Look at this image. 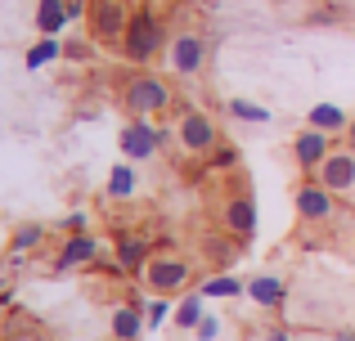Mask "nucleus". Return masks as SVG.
I'll return each mask as SVG.
<instances>
[{
  "instance_id": "obj_6",
  "label": "nucleus",
  "mask_w": 355,
  "mask_h": 341,
  "mask_svg": "<svg viewBox=\"0 0 355 341\" xmlns=\"http://www.w3.org/2000/svg\"><path fill=\"white\" fill-rule=\"evenodd\" d=\"M202 59H207V45H202V36L184 32L171 41V68L180 72V77H193V72L202 68Z\"/></svg>"
},
{
  "instance_id": "obj_13",
  "label": "nucleus",
  "mask_w": 355,
  "mask_h": 341,
  "mask_svg": "<svg viewBox=\"0 0 355 341\" xmlns=\"http://www.w3.org/2000/svg\"><path fill=\"white\" fill-rule=\"evenodd\" d=\"M63 23H68V5H63V0H41V5H36V27H41V36H54Z\"/></svg>"
},
{
  "instance_id": "obj_25",
  "label": "nucleus",
  "mask_w": 355,
  "mask_h": 341,
  "mask_svg": "<svg viewBox=\"0 0 355 341\" xmlns=\"http://www.w3.org/2000/svg\"><path fill=\"white\" fill-rule=\"evenodd\" d=\"M63 229H68V234H81V229H86V216H81V211H77V216H68V220H63Z\"/></svg>"
},
{
  "instance_id": "obj_15",
  "label": "nucleus",
  "mask_w": 355,
  "mask_h": 341,
  "mask_svg": "<svg viewBox=\"0 0 355 341\" xmlns=\"http://www.w3.org/2000/svg\"><path fill=\"white\" fill-rule=\"evenodd\" d=\"M311 126L315 131H342V126H347V113H342V108H333V104H320V108H311Z\"/></svg>"
},
{
  "instance_id": "obj_29",
  "label": "nucleus",
  "mask_w": 355,
  "mask_h": 341,
  "mask_svg": "<svg viewBox=\"0 0 355 341\" xmlns=\"http://www.w3.org/2000/svg\"><path fill=\"white\" fill-rule=\"evenodd\" d=\"M351 140H355V126H351Z\"/></svg>"
},
{
  "instance_id": "obj_8",
  "label": "nucleus",
  "mask_w": 355,
  "mask_h": 341,
  "mask_svg": "<svg viewBox=\"0 0 355 341\" xmlns=\"http://www.w3.org/2000/svg\"><path fill=\"white\" fill-rule=\"evenodd\" d=\"M121 153L126 158H135V162H144V158H153L157 153V131L139 117V122H130L126 131H121Z\"/></svg>"
},
{
  "instance_id": "obj_26",
  "label": "nucleus",
  "mask_w": 355,
  "mask_h": 341,
  "mask_svg": "<svg viewBox=\"0 0 355 341\" xmlns=\"http://www.w3.org/2000/svg\"><path fill=\"white\" fill-rule=\"evenodd\" d=\"M211 337H216V319H202V324H198V341H211Z\"/></svg>"
},
{
  "instance_id": "obj_11",
  "label": "nucleus",
  "mask_w": 355,
  "mask_h": 341,
  "mask_svg": "<svg viewBox=\"0 0 355 341\" xmlns=\"http://www.w3.org/2000/svg\"><path fill=\"white\" fill-rule=\"evenodd\" d=\"M225 225L234 229L239 238H252L257 234V207H252V198H234L225 207Z\"/></svg>"
},
{
  "instance_id": "obj_9",
  "label": "nucleus",
  "mask_w": 355,
  "mask_h": 341,
  "mask_svg": "<svg viewBox=\"0 0 355 341\" xmlns=\"http://www.w3.org/2000/svg\"><path fill=\"white\" fill-rule=\"evenodd\" d=\"M297 211H302L306 220H329L333 216V193L324 189V184H302V189H297Z\"/></svg>"
},
{
  "instance_id": "obj_2",
  "label": "nucleus",
  "mask_w": 355,
  "mask_h": 341,
  "mask_svg": "<svg viewBox=\"0 0 355 341\" xmlns=\"http://www.w3.org/2000/svg\"><path fill=\"white\" fill-rule=\"evenodd\" d=\"M166 104H171V90H166V81H157V77H135L126 86V108L135 117H153V113H162Z\"/></svg>"
},
{
  "instance_id": "obj_18",
  "label": "nucleus",
  "mask_w": 355,
  "mask_h": 341,
  "mask_svg": "<svg viewBox=\"0 0 355 341\" xmlns=\"http://www.w3.org/2000/svg\"><path fill=\"white\" fill-rule=\"evenodd\" d=\"M117 261H121V270H144V243H135V238H121Z\"/></svg>"
},
{
  "instance_id": "obj_21",
  "label": "nucleus",
  "mask_w": 355,
  "mask_h": 341,
  "mask_svg": "<svg viewBox=\"0 0 355 341\" xmlns=\"http://www.w3.org/2000/svg\"><path fill=\"white\" fill-rule=\"evenodd\" d=\"M175 324L180 328H198L202 324V297H184L180 310H175Z\"/></svg>"
},
{
  "instance_id": "obj_3",
  "label": "nucleus",
  "mask_w": 355,
  "mask_h": 341,
  "mask_svg": "<svg viewBox=\"0 0 355 341\" xmlns=\"http://www.w3.org/2000/svg\"><path fill=\"white\" fill-rule=\"evenodd\" d=\"M144 283L153 292H175V288H184V283H189V265L175 261V256H157V261L144 265Z\"/></svg>"
},
{
  "instance_id": "obj_12",
  "label": "nucleus",
  "mask_w": 355,
  "mask_h": 341,
  "mask_svg": "<svg viewBox=\"0 0 355 341\" xmlns=\"http://www.w3.org/2000/svg\"><path fill=\"white\" fill-rule=\"evenodd\" d=\"M86 261H95V238L90 234H72L68 243H63L59 270H72V265H86Z\"/></svg>"
},
{
  "instance_id": "obj_17",
  "label": "nucleus",
  "mask_w": 355,
  "mask_h": 341,
  "mask_svg": "<svg viewBox=\"0 0 355 341\" xmlns=\"http://www.w3.org/2000/svg\"><path fill=\"white\" fill-rule=\"evenodd\" d=\"M130 193H135V171L113 167V175H108V198H130Z\"/></svg>"
},
{
  "instance_id": "obj_5",
  "label": "nucleus",
  "mask_w": 355,
  "mask_h": 341,
  "mask_svg": "<svg viewBox=\"0 0 355 341\" xmlns=\"http://www.w3.org/2000/svg\"><path fill=\"white\" fill-rule=\"evenodd\" d=\"M320 184L329 193H347L351 184H355V153H347V149L329 153V158H324V167H320Z\"/></svg>"
},
{
  "instance_id": "obj_1",
  "label": "nucleus",
  "mask_w": 355,
  "mask_h": 341,
  "mask_svg": "<svg viewBox=\"0 0 355 341\" xmlns=\"http://www.w3.org/2000/svg\"><path fill=\"white\" fill-rule=\"evenodd\" d=\"M162 50V23L153 14H135L126 27V59L130 63H148L153 54Z\"/></svg>"
},
{
  "instance_id": "obj_10",
  "label": "nucleus",
  "mask_w": 355,
  "mask_h": 341,
  "mask_svg": "<svg viewBox=\"0 0 355 341\" xmlns=\"http://www.w3.org/2000/svg\"><path fill=\"white\" fill-rule=\"evenodd\" d=\"M130 18L126 9L117 5V0H99L95 5V36H104V41H113V36H126Z\"/></svg>"
},
{
  "instance_id": "obj_16",
  "label": "nucleus",
  "mask_w": 355,
  "mask_h": 341,
  "mask_svg": "<svg viewBox=\"0 0 355 341\" xmlns=\"http://www.w3.org/2000/svg\"><path fill=\"white\" fill-rule=\"evenodd\" d=\"M135 333H139V315L130 306H117L113 310V337L117 341H135Z\"/></svg>"
},
{
  "instance_id": "obj_22",
  "label": "nucleus",
  "mask_w": 355,
  "mask_h": 341,
  "mask_svg": "<svg viewBox=\"0 0 355 341\" xmlns=\"http://www.w3.org/2000/svg\"><path fill=\"white\" fill-rule=\"evenodd\" d=\"M230 113L243 117V122H270V108H261V104H248V99H234L230 104Z\"/></svg>"
},
{
  "instance_id": "obj_28",
  "label": "nucleus",
  "mask_w": 355,
  "mask_h": 341,
  "mask_svg": "<svg viewBox=\"0 0 355 341\" xmlns=\"http://www.w3.org/2000/svg\"><path fill=\"white\" fill-rule=\"evenodd\" d=\"M266 341H288V337H284V333H270V337H266Z\"/></svg>"
},
{
  "instance_id": "obj_4",
  "label": "nucleus",
  "mask_w": 355,
  "mask_h": 341,
  "mask_svg": "<svg viewBox=\"0 0 355 341\" xmlns=\"http://www.w3.org/2000/svg\"><path fill=\"white\" fill-rule=\"evenodd\" d=\"M175 135H180V144L189 153H207L211 144H216V126H211L207 113H184L180 126H175Z\"/></svg>"
},
{
  "instance_id": "obj_24",
  "label": "nucleus",
  "mask_w": 355,
  "mask_h": 341,
  "mask_svg": "<svg viewBox=\"0 0 355 341\" xmlns=\"http://www.w3.org/2000/svg\"><path fill=\"white\" fill-rule=\"evenodd\" d=\"M166 319V301H153V306H148V324H162Z\"/></svg>"
},
{
  "instance_id": "obj_20",
  "label": "nucleus",
  "mask_w": 355,
  "mask_h": 341,
  "mask_svg": "<svg viewBox=\"0 0 355 341\" xmlns=\"http://www.w3.org/2000/svg\"><path fill=\"white\" fill-rule=\"evenodd\" d=\"M239 292H243V283L230 279V274H216V279L202 283V297H239Z\"/></svg>"
},
{
  "instance_id": "obj_27",
  "label": "nucleus",
  "mask_w": 355,
  "mask_h": 341,
  "mask_svg": "<svg viewBox=\"0 0 355 341\" xmlns=\"http://www.w3.org/2000/svg\"><path fill=\"white\" fill-rule=\"evenodd\" d=\"M86 14V0H68V18H81Z\"/></svg>"
},
{
  "instance_id": "obj_14",
  "label": "nucleus",
  "mask_w": 355,
  "mask_h": 341,
  "mask_svg": "<svg viewBox=\"0 0 355 341\" xmlns=\"http://www.w3.org/2000/svg\"><path fill=\"white\" fill-rule=\"evenodd\" d=\"M248 297L257 301V306H279V301H284V283H279V279H252Z\"/></svg>"
},
{
  "instance_id": "obj_23",
  "label": "nucleus",
  "mask_w": 355,
  "mask_h": 341,
  "mask_svg": "<svg viewBox=\"0 0 355 341\" xmlns=\"http://www.w3.org/2000/svg\"><path fill=\"white\" fill-rule=\"evenodd\" d=\"M41 238H45V229H41V225H23V229L14 234V252H32Z\"/></svg>"
},
{
  "instance_id": "obj_7",
  "label": "nucleus",
  "mask_w": 355,
  "mask_h": 341,
  "mask_svg": "<svg viewBox=\"0 0 355 341\" xmlns=\"http://www.w3.org/2000/svg\"><path fill=\"white\" fill-rule=\"evenodd\" d=\"M329 153H333V149H329V131H315V126H311V131H302V135L293 140V158L302 162L306 171H320Z\"/></svg>"
},
{
  "instance_id": "obj_19",
  "label": "nucleus",
  "mask_w": 355,
  "mask_h": 341,
  "mask_svg": "<svg viewBox=\"0 0 355 341\" xmlns=\"http://www.w3.org/2000/svg\"><path fill=\"white\" fill-rule=\"evenodd\" d=\"M50 59H59V41H54V36H41V41L27 50V68H41V63H50Z\"/></svg>"
}]
</instances>
